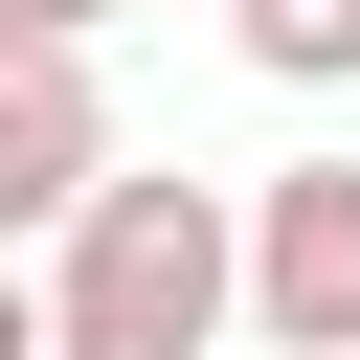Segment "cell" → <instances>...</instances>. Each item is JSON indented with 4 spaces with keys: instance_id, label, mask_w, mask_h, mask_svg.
<instances>
[{
    "instance_id": "cell-2",
    "label": "cell",
    "mask_w": 360,
    "mask_h": 360,
    "mask_svg": "<svg viewBox=\"0 0 360 360\" xmlns=\"http://www.w3.org/2000/svg\"><path fill=\"white\" fill-rule=\"evenodd\" d=\"M225 270H248V338L270 360H360V158L225 180Z\"/></svg>"
},
{
    "instance_id": "cell-1",
    "label": "cell",
    "mask_w": 360,
    "mask_h": 360,
    "mask_svg": "<svg viewBox=\"0 0 360 360\" xmlns=\"http://www.w3.org/2000/svg\"><path fill=\"white\" fill-rule=\"evenodd\" d=\"M45 360H202L225 315H248V270H225V180H180V158H112L68 225H45Z\"/></svg>"
},
{
    "instance_id": "cell-3",
    "label": "cell",
    "mask_w": 360,
    "mask_h": 360,
    "mask_svg": "<svg viewBox=\"0 0 360 360\" xmlns=\"http://www.w3.org/2000/svg\"><path fill=\"white\" fill-rule=\"evenodd\" d=\"M90 180H112V90H90V45H68V68H0V270H22Z\"/></svg>"
},
{
    "instance_id": "cell-6",
    "label": "cell",
    "mask_w": 360,
    "mask_h": 360,
    "mask_svg": "<svg viewBox=\"0 0 360 360\" xmlns=\"http://www.w3.org/2000/svg\"><path fill=\"white\" fill-rule=\"evenodd\" d=\"M0 360H45V292H22V270H0Z\"/></svg>"
},
{
    "instance_id": "cell-5",
    "label": "cell",
    "mask_w": 360,
    "mask_h": 360,
    "mask_svg": "<svg viewBox=\"0 0 360 360\" xmlns=\"http://www.w3.org/2000/svg\"><path fill=\"white\" fill-rule=\"evenodd\" d=\"M90 22H112V0H0V68H68Z\"/></svg>"
},
{
    "instance_id": "cell-4",
    "label": "cell",
    "mask_w": 360,
    "mask_h": 360,
    "mask_svg": "<svg viewBox=\"0 0 360 360\" xmlns=\"http://www.w3.org/2000/svg\"><path fill=\"white\" fill-rule=\"evenodd\" d=\"M225 45L270 90H360V0H225Z\"/></svg>"
}]
</instances>
